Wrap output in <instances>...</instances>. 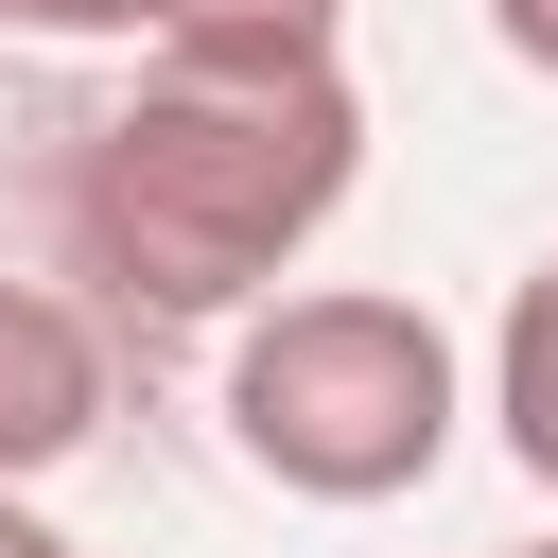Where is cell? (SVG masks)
<instances>
[{
    "label": "cell",
    "instance_id": "obj_7",
    "mask_svg": "<svg viewBox=\"0 0 558 558\" xmlns=\"http://www.w3.org/2000/svg\"><path fill=\"white\" fill-rule=\"evenodd\" d=\"M488 35H506V52L541 70V87H558V0H488Z\"/></svg>",
    "mask_w": 558,
    "mask_h": 558
},
{
    "label": "cell",
    "instance_id": "obj_1",
    "mask_svg": "<svg viewBox=\"0 0 558 558\" xmlns=\"http://www.w3.org/2000/svg\"><path fill=\"white\" fill-rule=\"evenodd\" d=\"M366 174V105L331 52H157L122 105H87L70 140V262L122 296V314H262L314 227L349 209Z\"/></svg>",
    "mask_w": 558,
    "mask_h": 558
},
{
    "label": "cell",
    "instance_id": "obj_2",
    "mask_svg": "<svg viewBox=\"0 0 558 558\" xmlns=\"http://www.w3.org/2000/svg\"><path fill=\"white\" fill-rule=\"evenodd\" d=\"M453 418H471V366L384 279H314V296L227 314V453L262 488H296V506H401V488H436Z\"/></svg>",
    "mask_w": 558,
    "mask_h": 558
},
{
    "label": "cell",
    "instance_id": "obj_8",
    "mask_svg": "<svg viewBox=\"0 0 558 558\" xmlns=\"http://www.w3.org/2000/svg\"><path fill=\"white\" fill-rule=\"evenodd\" d=\"M0 558H87V541H70V523H35V506L0 488Z\"/></svg>",
    "mask_w": 558,
    "mask_h": 558
},
{
    "label": "cell",
    "instance_id": "obj_6",
    "mask_svg": "<svg viewBox=\"0 0 558 558\" xmlns=\"http://www.w3.org/2000/svg\"><path fill=\"white\" fill-rule=\"evenodd\" d=\"M0 35H140V0H0Z\"/></svg>",
    "mask_w": 558,
    "mask_h": 558
},
{
    "label": "cell",
    "instance_id": "obj_5",
    "mask_svg": "<svg viewBox=\"0 0 558 558\" xmlns=\"http://www.w3.org/2000/svg\"><path fill=\"white\" fill-rule=\"evenodd\" d=\"M157 52H331L349 0H140Z\"/></svg>",
    "mask_w": 558,
    "mask_h": 558
},
{
    "label": "cell",
    "instance_id": "obj_9",
    "mask_svg": "<svg viewBox=\"0 0 558 558\" xmlns=\"http://www.w3.org/2000/svg\"><path fill=\"white\" fill-rule=\"evenodd\" d=\"M488 558H558V541H488Z\"/></svg>",
    "mask_w": 558,
    "mask_h": 558
},
{
    "label": "cell",
    "instance_id": "obj_3",
    "mask_svg": "<svg viewBox=\"0 0 558 558\" xmlns=\"http://www.w3.org/2000/svg\"><path fill=\"white\" fill-rule=\"evenodd\" d=\"M105 436V314L52 279H0V488L70 471Z\"/></svg>",
    "mask_w": 558,
    "mask_h": 558
},
{
    "label": "cell",
    "instance_id": "obj_4",
    "mask_svg": "<svg viewBox=\"0 0 558 558\" xmlns=\"http://www.w3.org/2000/svg\"><path fill=\"white\" fill-rule=\"evenodd\" d=\"M488 418H506V453H523V488H558V262L506 296V331H488Z\"/></svg>",
    "mask_w": 558,
    "mask_h": 558
}]
</instances>
